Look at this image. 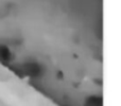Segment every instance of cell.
<instances>
[{"label": "cell", "mask_w": 121, "mask_h": 106, "mask_svg": "<svg viewBox=\"0 0 121 106\" xmlns=\"http://www.w3.org/2000/svg\"><path fill=\"white\" fill-rule=\"evenodd\" d=\"M11 56V52L6 47L1 46L0 47V57H2L3 59H10Z\"/></svg>", "instance_id": "6da1fadb"}]
</instances>
